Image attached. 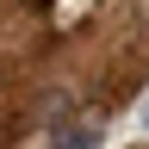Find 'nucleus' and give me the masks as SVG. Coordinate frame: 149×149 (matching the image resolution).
I'll list each match as a JSON object with an SVG mask.
<instances>
[{"mask_svg": "<svg viewBox=\"0 0 149 149\" xmlns=\"http://www.w3.org/2000/svg\"><path fill=\"white\" fill-rule=\"evenodd\" d=\"M62 137H56V149H100V118H81V124H56Z\"/></svg>", "mask_w": 149, "mask_h": 149, "instance_id": "nucleus-1", "label": "nucleus"}, {"mask_svg": "<svg viewBox=\"0 0 149 149\" xmlns=\"http://www.w3.org/2000/svg\"><path fill=\"white\" fill-rule=\"evenodd\" d=\"M143 130H149V100H143Z\"/></svg>", "mask_w": 149, "mask_h": 149, "instance_id": "nucleus-2", "label": "nucleus"}]
</instances>
